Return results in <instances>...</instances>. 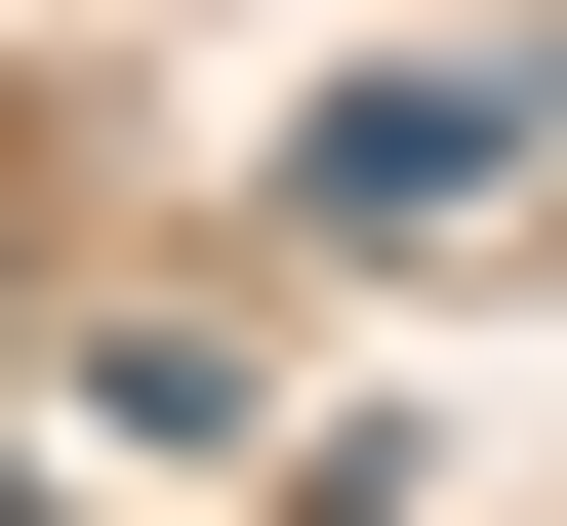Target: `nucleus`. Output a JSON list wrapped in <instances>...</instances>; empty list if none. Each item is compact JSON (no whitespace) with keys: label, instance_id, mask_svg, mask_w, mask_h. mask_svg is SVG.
<instances>
[{"label":"nucleus","instance_id":"1","mask_svg":"<svg viewBox=\"0 0 567 526\" xmlns=\"http://www.w3.org/2000/svg\"><path fill=\"white\" fill-rule=\"evenodd\" d=\"M527 122H567V41H446V82H324V122H284V203H324V244H446Z\"/></svg>","mask_w":567,"mask_h":526}]
</instances>
